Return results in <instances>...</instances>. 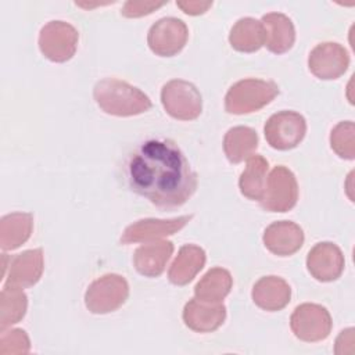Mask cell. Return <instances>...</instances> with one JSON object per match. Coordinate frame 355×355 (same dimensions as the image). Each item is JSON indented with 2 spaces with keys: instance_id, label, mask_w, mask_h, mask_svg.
Masks as SVG:
<instances>
[{
  "instance_id": "cell-1",
  "label": "cell",
  "mask_w": 355,
  "mask_h": 355,
  "mask_svg": "<svg viewBox=\"0 0 355 355\" xmlns=\"http://www.w3.org/2000/svg\"><path fill=\"white\" fill-rule=\"evenodd\" d=\"M130 189L162 209L183 205L197 189V173L169 139L144 141L128 164Z\"/></svg>"
},
{
  "instance_id": "cell-2",
  "label": "cell",
  "mask_w": 355,
  "mask_h": 355,
  "mask_svg": "<svg viewBox=\"0 0 355 355\" xmlns=\"http://www.w3.org/2000/svg\"><path fill=\"white\" fill-rule=\"evenodd\" d=\"M93 96L97 105L110 115L132 116L151 108V100L147 94L115 78L98 80L93 89Z\"/></svg>"
},
{
  "instance_id": "cell-3",
  "label": "cell",
  "mask_w": 355,
  "mask_h": 355,
  "mask_svg": "<svg viewBox=\"0 0 355 355\" xmlns=\"http://www.w3.org/2000/svg\"><path fill=\"white\" fill-rule=\"evenodd\" d=\"M279 94V86L272 80L243 79L236 82L226 93L225 108L230 114L241 115L258 111Z\"/></svg>"
},
{
  "instance_id": "cell-4",
  "label": "cell",
  "mask_w": 355,
  "mask_h": 355,
  "mask_svg": "<svg viewBox=\"0 0 355 355\" xmlns=\"http://www.w3.org/2000/svg\"><path fill=\"white\" fill-rule=\"evenodd\" d=\"M129 295L123 276L108 273L94 280L85 294V305L92 313H110L122 306Z\"/></svg>"
},
{
  "instance_id": "cell-5",
  "label": "cell",
  "mask_w": 355,
  "mask_h": 355,
  "mask_svg": "<svg viewBox=\"0 0 355 355\" xmlns=\"http://www.w3.org/2000/svg\"><path fill=\"white\" fill-rule=\"evenodd\" d=\"M161 103L172 118L180 121L196 119L202 110V98L198 89L182 79H173L164 85Z\"/></svg>"
},
{
  "instance_id": "cell-6",
  "label": "cell",
  "mask_w": 355,
  "mask_h": 355,
  "mask_svg": "<svg viewBox=\"0 0 355 355\" xmlns=\"http://www.w3.org/2000/svg\"><path fill=\"white\" fill-rule=\"evenodd\" d=\"M298 200V184L294 173L279 165L272 169L266 179L261 207L269 212H287Z\"/></svg>"
},
{
  "instance_id": "cell-7",
  "label": "cell",
  "mask_w": 355,
  "mask_h": 355,
  "mask_svg": "<svg viewBox=\"0 0 355 355\" xmlns=\"http://www.w3.org/2000/svg\"><path fill=\"white\" fill-rule=\"evenodd\" d=\"M268 144L276 150H291L297 147L305 133V118L295 111H280L273 114L263 126Z\"/></svg>"
},
{
  "instance_id": "cell-8",
  "label": "cell",
  "mask_w": 355,
  "mask_h": 355,
  "mask_svg": "<svg viewBox=\"0 0 355 355\" xmlns=\"http://www.w3.org/2000/svg\"><path fill=\"white\" fill-rule=\"evenodd\" d=\"M79 40L78 31L68 22L50 21L39 33L42 54L54 62H65L72 58Z\"/></svg>"
},
{
  "instance_id": "cell-9",
  "label": "cell",
  "mask_w": 355,
  "mask_h": 355,
  "mask_svg": "<svg viewBox=\"0 0 355 355\" xmlns=\"http://www.w3.org/2000/svg\"><path fill=\"white\" fill-rule=\"evenodd\" d=\"M290 326L297 338L306 343H316L330 334L331 316L324 306L305 302L294 309L290 318Z\"/></svg>"
},
{
  "instance_id": "cell-10",
  "label": "cell",
  "mask_w": 355,
  "mask_h": 355,
  "mask_svg": "<svg viewBox=\"0 0 355 355\" xmlns=\"http://www.w3.org/2000/svg\"><path fill=\"white\" fill-rule=\"evenodd\" d=\"M187 37L189 29L182 19L165 17L153 24L147 35V43L157 55L172 57L184 47Z\"/></svg>"
},
{
  "instance_id": "cell-11",
  "label": "cell",
  "mask_w": 355,
  "mask_h": 355,
  "mask_svg": "<svg viewBox=\"0 0 355 355\" xmlns=\"http://www.w3.org/2000/svg\"><path fill=\"white\" fill-rule=\"evenodd\" d=\"M349 55L347 50L333 42H324L315 46L308 57L309 71L319 79H337L347 71Z\"/></svg>"
},
{
  "instance_id": "cell-12",
  "label": "cell",
  "mask_w": 355,
  "mask_h": 355,
  "mask_svg": "<svg viewBox=\"0 0 355 355\" xmlns=\"http://www.w3.org/2000/svg\"><path fill=\"white\" fill-rule=\"evenodd\" d=\"M193 215H183L173 219H141L125 229L121 236L122 244L148 243L171 236L184 227Z\"/></svg>"
},
{
  "instance_id": "cell-13",
  "label": "cell",
  "mask_w": 355,
  "mask_h": 355,
  "mask_svg": "<svg viewBox=\"0 0 355 355\" xmlns=\"http://www.w3.org/2000/svg\"><path fill=\"white\" fill-rule=\"evenodd\" d=\"M344 263L341 250L330 241L315 244L306 257L308 272L319 282H333L338 279L344 270Z\"/></svg>"
},
{
  "instance_id": "cell-14",
  "label": "cell",
  "mask_w": 355,
  "mask_h": 355,
  "mask_svg": "<svg viewBox=\"0 0 355 355\" xmlns=\"http://www.w3.org/2000/svg\"><path fill=\"white\" fill-rule=\"evenodd\" d=\"M263 244L272 254L288 257L302 247L304 232L294 222L277 220L265 229Z\"/></svg>"
},
{
  "instance_id": "cell-15",
  "label": "cell",
  "mask_w": 355,
  "mask_h": 355,
  "mask_svg": "<svg viewBox=\"0 0 355 355\" xmlns=\"http://www.w3.org/2000/svg\"><path fill=\"white\" fill-rule=\"evenodd\" d=\"M226 318V308L220 304H208L197 298L190 300L183 309L184 324L198 333H209L222 326Z\"/></svg>"
},
{
  "instance_id": "cell-16",
  "label": "cell",
  "mask_w": 355,
  "mask_h": 355,
  "mask_svg": "<svg viewBox=\"0 0 355 355\" xmlns=\"http://www.w3.org/2000/svg\"><path fill=\"white\" fill-rule=\"evenodd\" d=\"M43 251L40 248L28 250L11 259L10 272L4 286L19 288L31 287L39 282L43 273Z\"/></svg>"
},
{
  "instance_id": "cell-17",
  "label": "cell",
  "mask_w": 355,
  "mask_h": 355,
  "mask_svg": "<svg viewBox=\"0 0 355 355\" xmlns=\"http://www.w3.org/2000/svg\"><path fill=\"white\" fill-rule=\"evenodd\" d=\"M173 252V244L168 240L148 241L140 245L133 255L136 270L146 277L159 276Z\"/></svg>"
},
{
  "instance_id": "cell-18",
  "label": "cell",
  "mask_w": 355,
  "mask_h": 355,
  "mask_svg": "<svg viewBox=\"0 0 355 355\" xmlns=\"http://www.w3.org/2000/svg\"><path fill=\"white\" fill-rule=\"evenodd\" d=\"M251 297L261 309L275 312L283 309L290 302L291 288L282 277L265 276L254 284Z\"/></svg>"
},
{
  "instance_id": "cell-19",
  "label": "cell",
  "mask_w": 355,
  "mask_h": 355,
  "mask_svg": "<svg viewBox=\"0 0 355 355\" xmlns=\"http://www.w3.org/2000/svg\"><path fill=\"white\" fill-rule=\"evenodd\" d=\"M265 29V46L275 54L288 51L295 40V31L291 19L282 12H269L262 17Z\"/></svg>"
},
{
  "instance_id": "cell-20",
  "label": "cell",
  "mask_w": 355,
  "mask_h": 355,
  "mask_svg": "<svg viewBox=\"0 0 355 355\" xmlns=\"http://www.w3.org/2000/svg\"><path fill=\"white\" fill-rule=\"evenodd\" d=\"M205 259L207 257L201 247L194 244L183 245L169 268V282L176 286L187 284L202 269V266L205 265Z\"/></svg>"
},
{
  "instance_id": "cell-21",
  "label": "cell",
  "mask_w": 355,
  "mask_h": 355,
  "mask_svg": "<svg viewBox=\"0 0 355 355\" xmlns=\"http://www.w3.org/2000/svg\"><path fill=\"white\" fill-rule=\"evenodd\" d=\"M230 46L241 53H254L265 46V29L261 21L240 18L229 33Z\"/></svg>"
},
{
  "instance_id": "cell-22",
  "label": "cell",
  "mask_w": 355,
  "mask_h": 355,
  "mask_svg": "<svg viewBox=\"0 0 355 355\" xmlns=\"http://www.w3.org/2000/svg\"><path fill=\"white\" fill-rule=\"evenodd\" d=\"M233 279L223 268L209 269L194 287L196 298L208 304H220L230 293Z\"/></svg>"
},
{
  "instance_id": "cell-23",
  "label": "cell",
  "mask_w": 355,
  "mask_h": 355,
  "mask_svg": "<svg viewBox=\"0 0 355 355\" xmlns=\"http://www.w3.org/2000/svg\"><path fill=\"white\" fill-rule=\"evenodd\" d=\"M33 216L26 212H12L1 218L0 222V247L3 250H15L24 244L32 233Z\"/></svg>"
},
{
  "instance_id": "cell-24",
  "label": "cell",
  "mask_w": 355,
  "mask_h": 355,
  "mask_svg": "<svg viewBox=\"0 0 355 355\" xmlns=\"http://www.w3.org/2000/svg\"><path fill=\"white\" fill-rule=\"evenodd\" d=\"M257 147L258 135L248 126H234L229 129L223 137L225 155L233 164H239L251 157Z\"/></svg>"
},
{
  "instance_id": "cell-25",
  "label": "cell",
  "mask_w": 355,
  "mask_h": 355,
  "mask_svg": "<svg viewBox=\"0 0 355 355\" xmlns=\"http://www.w3.org/2000/svg\"><path fill=\"white\" fill-rule=\"evenodd\" d=\"M268 168L269 164L262 155L254 154L247 158L245 169L243 171L239 180V187L244 197L257 201L262 198L266 184Z\"/></svg>"
},
{
  "instance_id": "cell-26",
  "label": "cell",
  "mask_w": 355,
  "mask_h": 355,
  "mask_svg": "<svg viewBox=\"0 0 355 355\" xmlns=\"http://www.w3.org/2000/svg\"><path fill=\"white\" fill-rule=\"evenodd\" d=\"M28 298L22 288L14 286H4L0 294V327L18 323L26 312Z\"/></svg>"
},
{
  "instance_id": "cell-27",
  "label": "cell",
  "mask_w": 355,
  "mask_h": 355,
  "mask_svg": "<svg viewBox=\"0 0 355 355\" xmlns=\"http://www.w3.org/2000/svg\"><path fill=\"white\" fill-rule=\"evenodd\" d=\"M330 146L333 151L344 158H355V125L352 121L338 122L330 133Z\"/></svg>"
},
{
  "instance_id": "cell-28",
  "label": "cell",
  "mask_w": 355,
  "mask_h": 355,
  "mask_svg": "<svg viewBox=\"0 0 355 355\" xmlns=\"http://www.w3.org/2000/svg\"><path fill=\"white\" fill-rule=\"evenodd\" d=\"M31 348L29 338L26 333L21 329H12L10 331H3L0 337V354L14 355V354H28Z\"/></svg>"
},
{
  "instance_id": "cell-29",
  "label": "cell",
  "mask_w": 355,
  "mask_h": 355,
  "mask_svg": "<svg viewBox=\"0 0 355 355\" xmlns=\"http://www.w3.org/2000/svg\"><path fill=\"white\" fill-rule=\"evenodd\" d=\"M165 6V1L154 3V1H126L122 8V15L128 18H137L147 14H151L157 8Z\"/></svg>"
},
{
  "instance_id": "cell-30",
  "label": "cell",
  "mask_w": 355,
  "mask_h": 355,
  "mask_svg": "<svg viewBox=\"0 0 355 355\" xmlns=\"http://www.w3.org/2000/svg\"><path fill=\"white\" fill-rule=\"evenodd\" d=\"M354 329L343 330L336 341V354H351L354 351Z\"/></svg>"
},
{
  "instance_id": "cell-31",
  "label": "cell",
  "mask_w": 355,
  "mask_h": 355,
  "mask_svg": "<svg viewBox=\"0 0 355 355\" xmlns=\"http://www.w3.org/2000/svg\"><path fill=\"white\" fill-rule=\"evenodd\" d=\"M176 6L189 15H200L205 12L212 3L211 1H176Z\"/></svg>"
}]
</instances>
